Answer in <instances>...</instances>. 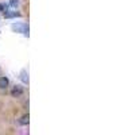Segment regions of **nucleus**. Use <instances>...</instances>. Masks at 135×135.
Here are the masks:
<instances>
[{"label":"nucleus","instance_id":"obj_2","mask_svg":"<svg viewBox=\"0 0 135 135\" xmlns=\"http://www.w3.org/2000/svg\"><path fill=\"white\" fill-rule=\"evenodd\" d=\"M11 95H12L14 97H20L22 95H23V88H22L20 85H15L12 89H11Z\"/></svg>","mask_w":135,"mask_h":135},{"label":"nucleus","instance_id":"obj_4","mask_svg":"<svg viewBox=\"0 0 135 135\" xmlns=\"http://www.w3.org/2000/svg\"><path fill=\"white\" fill-rule=\"evenodd\" d=\"M30 123V116H28V114L27 115H23L20 119H19V124H22V126H27Z\"/></svg>","mask_w":135,"mask_h":135},{"label":"nucleus","instance_id":"obj_6","mask_svg":"<svg viewBox=\"0 0 135 135\" xmlns=\"http://www.w3.org/2000/svg\"><path fill=\"white\" fill-rule=\"evenodd\" d=\"M18 6H19V0H9L8 7H11V8H16Z\"/></svg>","mask_w":135,"mask_h":135},{"label":"nucleus","instance_id":"obj_3","mask_svg":"<svg viewBox=\"0 0 135 135\" xmlns=\"http://www.w3.org/2000/svg\"><path fill=\"white\" fill-rule=\"evenodd\" d=\"M8 84H9V81L7 77H0V89H7Z\"/></svg>","mask_w":135,"mask_h":135},{"label":"nucleus","instance_id":"obj_5","mask_svg":"<svg viewBox=\"0 0 135 135\" xmlns=\"http://www.w3.org/2000/svg\"><path fill=\"white\" fill-rule=\"evenodd\" d=\"M20 80L23 81L25 84H28V73L26 70H22L20 72Z\"/></svg>","mask_w":135,"mask_h":135},{"label":"nucleus","instance_id":"obj_1","mask_svg":"<svg viewBox=\"0 0 135 135\" xmlns=\"http://www.w3.org/2000/svg\"><path fill=\"white\" fill-rule=\"evenodd\" d=\"M11 28H12L14 31H16V32H23L25 35H28V26H26V25L14 23L12 26H11Z\"/></svg>","mask_w":135,"mask_h":135}]
</instances>
